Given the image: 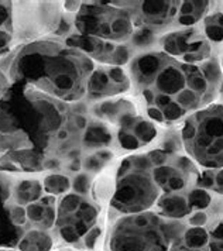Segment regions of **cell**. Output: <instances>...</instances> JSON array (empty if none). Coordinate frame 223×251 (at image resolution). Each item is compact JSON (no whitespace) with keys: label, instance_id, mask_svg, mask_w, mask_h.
I'll list each match as a JSON object with an SVG mask.
<instances>
[{"label":"cell","instance_id":"obj_1","mask_svg":"<svg viewBox=\"0 0 223 251\" xmlns=\"http://www.w3.org/2000/svg\"><path fill=\"white\" fill-rule=\"evenodd\" d=\"M127 75L143 100L147 117L163 125L184 122L212 104L223 82L216 57L202 64H187L153 50L132 58Z\"/></svg>","mask_w":223,"mask_h":251},{"label":"cell","instance_id":"obj_2","mask_svg":"<svg viewBox=\"0 0 223 251\" xmlns=\"http://www.w3.org/2000/svg\"><path fill=\"white\" fill-rule=\"evenodd\" d=\"M93 59L65 43L44 40L24 46L9 65V79L50 98L77 102L86 96Z\"/></svg>","mask_w":223,"mask_h":251},{"label":"cell","instance_id":"obj_3","mask_svg":"<svg viewBox=\"0 0 223 251\" xmlns=\"http://www.w3.org/2000/svg\"><path fill=\"white\" fill-rule=\"evenodd\" d=\"M188 227L185 220H171L154 210L123 215L112 225L106 251H167Z\"/></svg>","mask_w":223,"mask_h":251},{"label":"cell","instance_id":"obj_4","mask_svg":"<svg viewBox=\"0 0 223 251\" xmlns=\"http://www.w3.org/2000/svg\"><path fill=\"white\" fill-rule=\"evenodd\" d=\"M187 155L205 170L223 168V103H215L190 114L179 131Z\"/></svg>","mask_w":223,"mask_h":251},{"label":"cell","instance_id":"obj_5","mask_svg":"<svg viewBox=\"0 0 223 251\" xmlns=\"http://www.w3.org/2000/svg\"><path fill=\"white\" fill-rule=\"evenodd\" d=\"M161 195L163 192L153 178L150 151L132 155L122 161L116 174L111 210L119 216L141 213L154 207Z\"/></svg>","mask_w":223,"mask_h":251},{"label":"cell","instance_id":"obj_6","mask_svg":"<svg viewBox=\"0 0 223 251\" xmlns=\"http://www.w3.org/2000/svg\"><path fill=\"white\" fill-rule=\"evenodd\" d=\"M75 27L81 35L119 46L130 41L134 34L132 14L116 1L111 4L109 1L81 4Z\"/></svg>","mask_w":223,"mask_h":251},{"label":"cell","instance_id":"obj_7","mask_svg":"<svg viewBox=\"0 0 223 251\" xmlns=\"http://www.w3.org/2000/svg\"><path fill=\"white\" fill-rule=\"evenodd\" d=\"M13 13V35L17 43H22L56 30L61 19V4L53 1H16Z\"/></svg>","mask_w":223,"mask_h":251},{"label":"cell","instance_id":"obj_8","mask_svg":"<svg viewBox=\"0 0 223 251\" xmlns=\"http://www.w3.org/2000/svg\"><path fill=\"white\" fill-rule=\"evenodd\" d=\"M158 43L163 52L187 64H202L213 57L211 43L203 34L202 27L198 25L168 33Z\"/></svg>","mask_w":223,"mask_h":251},{"label":"cell","instance_id":"obj_9","mask_svg":"<svg viewBox=\"0 0 223 251\" xmlns=\"http://www.w3.org/2000/svg\"><path fill=\"white\" fill-rule=\"evenodd\" d=\"M122 7L127 9L134 27H144L156 31L177 23L181 1H126Z\"/></svg>","mask_w":223,"mask_h":251},{"label":"cell","instance_id":"obj_10","mask_svg":"<svg viewBox=\"0 0 223 251\" xmlns=\"http://www.w3.org/2000/svg\"><path fill=\"white\" fill-rule=\"evenodd\" d=\"M130 85L132 82L127 72H124L119 67L95 68L88 83L86 95L92 98L113 96V95L129 91Z\"/></svg>","mask_w":223,"mask_h":251},{"label":"cell","instance_id":"obj_11","mask_svg":"<svg viewBox=\"0 0 223 251\" xmlns=\"http://www.w3.org/2000/svg\"><path fill=\"white\" fill-rule=\"evenodd\" d=\"M156 213L171 220H185L190 216L191 207L187 194H163L156 203Z\"/></svg>","mask_w":223,"mask_h":251},{"label":"cell","instance_id":"obj_12","mask_svg":"<svg viewBox=\"0 0 223 251\" xmlns=\"http://www.w3.org/2000/svg\"><path fill=\"white\" fill-rule=\"evenodd\" d=\"M27 219L33 223L35 228L44 230L53 227L56 223V199L53 196H47L34 203H30L26 209Z\"/></svg>","mask_w":223,"mask_h":251},{"label":"cell","instance_id":"obj_13","mask_svg":"<svg viewBox=\"0 0 223 251\" xmlns=\"http://www.w3.org/2000/svg\"><path fill=\"white\" fill-rule=\"evenodd\" d=\"M211 1H181L177 24L182 27H194L208 12Z\"/></svg>","mask_w":223,"mask_h":251},{"label":"cell","instance_id":"obj_14","mask_svg":"<svg viewBox=\"0 0 223 251\" xmlns=\"http://www.w3.org/2000/svg\"><path fill=\"white\" fill-rule=\"evenodd\" d=\"M51 249H53L51 236L40 228L27 231L19 243L20 251H50Z\"/></svg>","mask_w":223,"mask_h":251},{"label":"cell","instance_id":"obj_15","mask_svg":"<svg viewBox=\"0 0 223 251\" xmlns=\"http://www.w3.org/2000/svg\"><path fill=\"white\" fill-rule=\"evenodd\" d=\"M44 191V186L37 181H24L20 182L16 188L14 198L20 206L30 205L41 199V194Z\"/></svg>","mask_w":223,"mask_h":251},{"label":"cell","instance_id":"obj_16","mask_svg":"<svg viewBox=\"0 0 223 251\" xmlns=\"http://www.w3.org/2000/svg\"><path fill=\"white\" fill-rule=\"evenodd\" d=\"M203 34L209 43H222L223 41V13L209 14L203 19L202 23Z\"/></svg>","mask_w":223,"mask_h":251},{"label":"cell","instance_id":"obj_17","mask_svg":"<svg viewBox=\"0 0 223 251\" xmlns=\"http://www.w3.org/2000/svg\"><path fill=\"white\" fill-rule=\"evenodd\" d=\"M44 191L50 195H62L69 189V179L65 175L53 174L44 179Z\"/></svg>","mask_w":223,"mask_h":251},{"label":"cell","instance_id":"obj_18","mask_svg":"<svg viewBox=\"0 0 223 251\" xmlns=\"http://www.w3.org/2000/svg\"><path fill=\"white\" fill-rule=\"evenodd\" d=\"M209 251H223V220L209 231Z\"/></svg>","mask_w":223,"mask_h":251},{"label":"cell","instance_id":"obj_19","mask_svg":"<svg viewBox=\"0 0 223 251\" xmlns=\"http://www.w3.org/2000/svg\"><path fill=\"white\" fill-rule=\"evenodd\" d=\"M101 234H102L101 227L89 228V231H88V233L85 234V237H84V244H85V247H86V249H89V250H93V249H95V246L98 244L99 239H101Z\"/></svg>","mask_w":223,"mask_h":251},{"label":"cell","instance_id":"obj_20","mask_svg":"<svg viewBox=\"0 0 223 251\" xmlns=\"http://www.w3.org/2000/svg\"><path fill=\"white\" fill-rule=\"evenodd\" d=\"M74 189L78 192V195H85L88 194V191H89L90 188V181H89V176L86 175V174H81L78 175L77 178H75V181H74Z\"/></svg>","mask_w":223,"mask_h":251},{"label":"cell","instance_id":"obj_21","mask_svg":"<svg viewBox=\"0 0 223 251\" xmlns=\"http://www.w3.org/2000/svg\"><path fill=\"white\" fill-rule=\"evenodd\" d=\"M167 251H209V249H194V247H190L179 237V239L171 243V246L168 247Z\"/></svg>","mask_w":223,"mask_h":251},{"label":"cell","instance_id":"obj_22","mask_svg":"<svg viewBox=\"0 0 223 251\" xmlns=\"http://www.w3.org/2000/svg\"><path fill=\"white\" fill-rule=\"evenodd\" d=\"M9 89H10V79H9L7 74L0 68V99L7 93Z\"/></svg>","mask_w":223,"mask_h":251},{"label":"cell","instance_id":"obj_23","mask_svg":"<svg viewBox=\"0 0 223 251\" xmlns=\"http://www.w3.org/2000/svg\"><path fill=\"white\" fill-rule=\"evenodd\" d=\"M218 99H219V103H223V82H222V86H221V91H219V96H218Z\"/></svg>","mask_w":223,"mask_h":251}]
</instances>
